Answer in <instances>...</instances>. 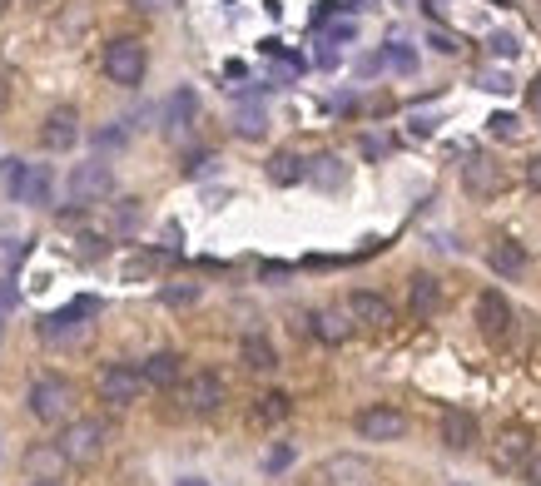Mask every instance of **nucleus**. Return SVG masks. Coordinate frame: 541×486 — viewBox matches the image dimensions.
<instances>
[{"instance_id":"obj_38","label":"nucleus","mask_w":541,"mask_h":486,"mask_svg":"<svg viewBox=\"0 0 541 486\" xmlns=\"http://www.w3.org/2000/svg\"><path fill=\"white\" fill-rule=\"evenodd\" d=\"M5 110H10V85L0 80V115H5Z\"/></svg>"},{"instance_id":"obj_1","label":"nucleus","mask_w":541,"mask_h":486,"mask_svg":"<svg viewBox=\"0 0 541 486\" xmlns=\"http://www.w3.org/2000/svg\"><path fill=\"white\" fill-rule=\"evenodd\" d=\"M105 442H110V427H105L100 417H70V422L60 427V437H55V447L65 452L70 467H90V462H100Z\"/></svg>"},{"instance_id":"obj_15","label":"nucleus","mask_w":541,"mask_h":486,"mask_svg":"<svg viewBox=\"0 0 541 486\" xmlns=\"http://www.w3.org/2000/svg\"><path fill=\"white\" fill-rule=\"evenodd\" d=\"M20 467H25L30 482H60L70 462H65V452H60L55 442H30L25 457H20Z\"/></svg>"},{"instance_id":"obj_31","label":"nucleus","mask_w":541,"mask_h":486,"mask_svg":"<svg viewBox=\"0 0 541 486\" xmlns=\"http://www.w3.org/2000/svg\"><path fill=\"white\" fill-rule=\"evenodd\" d=\"M522 472H527V482H532V486H541V447L527 457V462H522Z\"/></svg>"},{"instance_id":"obj_41","label":"nucleus","mask_w":541,"mask_h":486,"mask_svg":"<svg viewBox=\"0 0 541 486\" xmlns=\"http://www.w3.org/2000/svg\"><path fill=\"white\" fill-rule=\"evenodd\" d=\"M30 486H60V482H30Z\"/></svg>"},{"instance_id":"obj_24","label":"nucleus","mask_w":541,"mask_h":486,"mask_svg":"<svg viewBox=\"0 0 541 486\" xmlns=\"http://www.w3.org/2000/svg\"><path fill=\"white\" fill-rule=\"evenodd\" d=\"M288 412H293L288 392H264L259 407H254V422H259V427H278V422H288Z\"/></svg>"},{"instance_id":"obj_3","label":"nucleus","mask_w":541,"mask_h":486,"mask_svg":"<svg viewBox=\"0 0 541 486\" xmlns=\"http://www.w3.org/2000/svg\"><path fill=\"white\" fill-rule=\"evenodd\" d=\"M144 70H149V55H144V45H139V40L120 35V40H110V45H105V75H110V85L135 90V85H144Z\"/></svg>"},{"instance_id":"obj_43","label":"nucleus","mask_w":541,"mask_h":486,"mask_svg":"<svg viewBox=\"0 0 541 486\" xmlns=\"http://www.w3.org/2000/svg\"><path fill=\"white\" fill-rule=\"evenodd\" d=\"M25 5H45V0H25Z\"/></svg>"},{"instance_id":"obj_23","label":"nucleus","mask_w":541,"mask_h":486,"mask_svg":"<svg viewBox=\"0 0 541 486\" xmlns=\"http://www.w3.org/2000/svg\"><path fill=\"white\" fill-rule=\"evenodd\" d=\"M239 358H244L249 372H273V367H278V353H273V343L264 333H249V338L239 343Z\"/></svg>"},{"instance_id":"obj_30","label":"nucleus","mask_w":541,"mask_h":486,"mask_svg":"<svg viewBox=\"0 0 541 486\" xmlns=\"http://www.w3.org/2000/svg\"><path fill=\"white\" fill-rule=\"evenodd\" d=\"M288 462H293V447H273L269 452V472H283Z\"/></svg>"},{"instance_id":"obj_18","label":"nucleus","mask_w":541,"mask_h":486,"mask_svg":"<svg viewBox=\"0 0 541 486\" xmlns=\"http://www.w3.org/2000/svg\"><path fill=\"white\" fill-rule=\"evenodd\" d=\"M437 437H442V447H447V452H472V447H477V437H482V427H477V417H472V412L452 407V412H442Z\"/></svg>"},{"instance_id":"obj_5","label":"nucleus","mask_w":541,"mask_h":486,"mask_svg":"<svg viewBox=\"0 0 541 486\" xmlns=\"http://www.w3.org/2000/svg\"><path fill=\"white\" fill-rule=\"evenodd\" d=\"M115 194V169L105 164V159H85V164H75L70 169V199L75 204H100V199H110Z\"/></svg>"},{"instance_id":"obj_37","label":"nucleus","mask_w":541,"mask_h":486,"mask_svg":"<svg viewBox=\"0 0 541 486\" xmlns=\"http://www.w3.org/2000/svg\"><path fill=\"white\" fill-rule=\"evenodd\" d=\"M363 154L378 159V154H388V144H383V139H363Z\"/></svg>"},{"instance_id":"obj_10","label":"nucleus","mask_w":541,"mask_h":486,"mask_svg":"<svg viewBox=\"0 0 541 486\" xmlns=\"http://www.w3.org/2000/svg\"><path fill=\"white\" fill-rule=\"evenodd\" d=\"M318 482L323 486H373L378 482V467L368 457H358V452H338V457H328L318 467Z\"/></svg>"},{"instance_id":"obj_17","label":"nucleus","mask_w":541,"mask_h":486,"mask_svg":"<svg viewBox=\"0 0 541 486\" xmlns=\"http://www.w3.org/2000/svg\"><path fill=\"white\" fill-rule=\"evenodd\" d=\"M532 452H537V437H532L527 427H507V432L497 437V447H492V467H497V472H517Z\"/></svg>"},{"instance_id":"obj_20","label":"nucleus","mask_w":541,"mask_h":486,"mask_svg":"<svg viewBox=\"0 0 541 486\" xmlns=\"http://www.w3.org/2000/svg\"><path fill=\"white\" fill-rule=\"evenodd\" d=\"M487 268H492L497 278H522V273H527V248L517 239H497L487 248Z\"/></svg>"},{"instance_id":"obj_8","label":"nucleus","mask_w":541,"mask_h":486,"mask_svg":"<svg viewBox=\"0 0 541 486\" xmlns=\"http://www.w3.org/2000/svg\"><path fill=\"white\" fill-rule=\"evenodd\" d=\"M224 377L219 372H194L184 387H179V402H184V412H194V417H214L219 407H224Z\"/></svg>"},{"instance_id":"obj_29","label":"nucleus","mask_w":541,"mask_h":486,"mask_svg":"<svg viewBox=\"0 0 541 486\" xmlns=\"http://www.w3.org/2000/svg\"><path fill=\"white\" fill-rule=\"evenodd\" d=\"M388 60H393L398 70H412V65H417V55H412L407 45H393V50H388Z\"/></svg>"},{"instance_id":"obj_44","label":"nucleus","mask_w":541,"mask_h":486,"mask_svg":"<svg viewBox=\"0 0 541 486\" xmlns=\"http://www.w3.org/2000/svg\"><path fill=\"white\" fill-rule=\"evenodd\" d=\"M0 333H5V328H0Z\"/></svg>"},{"instance_id":"obj_40","label":"nucleus","mask_w":541,"mask_h":486,"mask_svg":"<svg viewBox=\"0 0 541 486\" xmlns=\"http://www.w3.org/2000/svg\"><path fill=\"white\" fill-rule=\"evenodd\" d=\"M10 5H15V0H0V15H5V10H10Z\"/></svg>"},{"instance_id":"obj_6","label":"nucleus","mask_w":541,"mask_h":486,"mask_svg":"<svg viewBox=\"0 0 541 486\" xmlns=\"http://www.w3.org/2000/svg\"><path fill=\"white\" fill-rule=\"evenodd\" d=\"M139 392H144V377H139V367L130 363H110L100 372V402L105 407H115V412H125V407H135Z\"/></svg>"},{"instance_id":"obj_19","label":"nucleus","mask_w":541,"mask_h":486,"mask_svg":"<svg viewBox=\"0 0 541 486\" xmlns=\"http://www.w3.org/2000/svg\"><path fill=\"white\" fill-rule=\"evenodd\" d=\"M407 313L417 323H427V318L442 313V283L432 273H412V283H407Z\"/></svg>"},{"instance_id":"obj_32","label":"nucleus","mask_w":541,"mask_h":486,"mask_svg":"<svg viewBox=\"0 0 541 486\" xmlns=\"http://www.w3.org/2000/svg\"><path fill=\"white\" fill-rule=\"evenodd\" d=\"M492 55H517V35H492Z\"/></svg>"},{"instance_id":"obj_35","label":"nucleus","mask_w":541,"mask_h":486,"mask_svg":"<svg viewBox=\"0 0 541 486\" xmlns=\"http://www.w3.org/2000/svg\"><path fill=\"white\" fill-rule=\"evenodd\" d=\"M482 90H497L502 95V90H512V80L507 75H482Z\"/></svg>"},{"instance_id":"obj_21","label":"nucleus","mask_w":541,"mask_h":486,"mask_svg":"<svg viewBox=\"0 0 541 486\" xmlns=\"http://www.w3.org/2000/svg\"><path fill=\"white\" fill-rule=\"evenodd\" d=\"M179 372H184V358L179 353H149L144 363H139V377H144V387H179Z\"/></svg>"},{"instance_id":"obj_39","label":"nucleus","mask_w":541,"mask_h":486,"mask_svg":"<svg viewBox=\"0 0 541 486\" xmlns=\"http://www.w3.org/2000/svg\"><path fill=\"white\" fill-rule=\"evenodd\" d=\"M179 486H204V482H199V477H184V482H179Z\"/></svg>"},{"instance_id":"obj_13","label":"nucleus","mask_w":541,"mask_h":486,"mask_svg":"<svg viewBox=\"0 0 541 486\" xmlns=\"http://www.w3.org/2000/svg\"><path fill=\"white\" fill-rule=\"evenodd\" d=\"M462 184H467V194H472V199H497V194H502V184H507V174H502V164H497V159L472 154V159L462 164Z\"/></svg>"},{"instance_id":"obj_7","label":"nucleus","mask_w":541,"mask_h":486,"mask_svg":"<svg viewBox=\"0 0 541 486\" xmlns=\"http://www.w3.org/2000/svg\"><path fill=\"white\" fill-rule=\"evenodd\" d=\"M353 427H358L363 442H403L407 437V417L398 412V407H388V402L363 407V412L353 417Z\"/></svg>"},{"instance_id":"obj_34","label":"nucleus","mask_w":541,"mask_h":486,"mask_svg":"<svg viewBox=\"0 0 541 486\" xmlns=\"http://www.w3.org/2000/svg\"><path fill=\"white\" fill-rule=\"evenodd\" d=\"M527 105H532V115L541 120V75L532 80V85H527Z\"/></svg>"},{"instance_id":"obj_11","label":"nucleus","mask_w":541,"mask_h":486,"mask_svg":"<svg viewBox=\"0 0 541 486\" xmlns=\"http://www.w3.org/2000/svg\"><path fill=\"white\" fill-rule=\"evenodd\" d=\"M512 323H517V313H512L507 293H497V288H482V293H477V328H482L492 343H502V338L512 333Z\"/></svg>"},{"instance_id":"obj_36","label":"nucleus","mask_w":541,"mask_h":486,"mask_svg":"<svg viewBox=\"0 0 541 486\" xmlns=\"http://www.w3.org/2000/svg\"><path fill=\"white\" fill-rule=\"evenodd\" d=\"M164 303H194V288H164Z\"/></svg>"},{"instance_id":"obj_12","label":"nucleus","mask_w":541,"mask_h":486,"mask_svg":"<svg viewBox=\"0 0 541 486\" xmlns=\"http://www.w3.org/2000/svg\"><path fill=\"white\" fill-rule=\"evenodd\" d=\"M40 144H45L50 154L75 149V144H80V115H75L70 105H55V110L40 120Z\"/></svg>"},{"instance_id":"obj_14","label":"nucleus","mask_w":541,"mask_h":486,"mask_svg":"<svg viewBox=\"0 0 541 486\" xmlns=\"http://www.w3.org/2000/svg\"><path fill=\"white\" fill-rule=\"evenodd\" d=\"M95 313V303H75V308H65V313H50V318H40V343H75V338H85V328L90 323H80V318H90Z\"/></svg>"},{"instance_id":"obj_25","label":"nucleus","mask_w":541,"mask_h":486,"mask_svg":"<svg viewBox=\"0 0 541 486\" xmlns=\"http://www.w3.org/2000/svg\"><path fill=\"white\" fill-rule=\"evenodd\" d=\"M303 174H308V164H303L298 154H273V159H269V179H273V184H298Z\"/></svg>"},{"instance_id":"obj_4","label":"nucleus","mask_w":541,"mask_h":486,"mask_svg":"<svg viewBox=\"0 0 541 486\" xmlns=\"http://www.w3.org/2000/svg\"><path fill=\"white\" fill-rule=\"evenodd\" d=\"M5 189H10V199H20V204H30V209H45L50 194H55V179H50L45 164H20V159H10Z\"/></svg>"},{"instance_id":"obj_42","label":"nucleus","mask_w":541,"mask_h":486,"mask_svg":"<svg viewBox=\"0 0 541 486\" xmlns=\"http://www.w3.org/2000/svg\"><path fill=\"white\" fill-rule=\"evenodd\" d=\"M492 5H512V0H492Z\"/></svg>"},{"instance_id":"obj_2","label":"nucleus","mask_w":541,"mask_h":486,"mask_svg":"<svg viewBox=\"0 0 541 486\" xmlns=\"http://www.w3.org/2000/svg\"><path fill=\"white\" fill-rule=\"evenodd\" d=\"M30 417L35 422H45V427H55V422H65L70 417V407H75V387L60 377V372H45V377H35L30 382Z\"/></svg>"},{"instance_id":"obj_22","label":"nucleus","mask_w":541,"mask_h":486,"mask_svg":"<svg viewBox=\"0 0 541 486\" xmlns=\"http://www.w3.org/2000/svg\"><path fill=\"white\" fill-rule=\"evenodd\" d=\"M194 115H199V95H194L189 85L174 90L169 105H164V134H184V129L194 124Z\"/></svg>"},{"instance_id":"obj_26","label":"nucleus","mask_w":541,"mask_h":486,"mask_svg":"<svg viewBox=\"0 0 541 486\" xmlns=\"http://www.w3.org/2000/svg\"><path fill=\"white\" fill-rule=\"evenodd\" d=\"M308 174H313L318 184H328V189H333V184H343V164H338L333 154H323V159H313V169H308Z\"/></svg>"},{"instance_id":"obj_9","label":"nucleus","mask_w":541,"mask_h":486,"mask_svg":"<svg viewBox=\"0 0 541 486\" xmlns=\"http://www.w3.org/2000/svg\"><path fill=\"white\" fill-rule=\"evenodd\" d=\"M348 318H353V328H368V333H388L393 323H398V313H393V303L383 298V293H368V288H358L348 303Z\"/></svg>"},{"instance_id":"obj_33","label":"nucleus","mask_w":541,"mask_h":486,"mask_svg":"<svg viewBox=\"0 0 541 486\" xmlns=\"http://www.w3.org/2000/svg\"><path fill=\"white\" fill-rule=\"evenodd\" d=\"M527 184H532V189L541 194V154H532V159H527Z\"/></svg>"},{"instance_id":"obj_16","label":"nucleus","mask_w":541,"mask_h":486,"mask_svg":"<svg viewBox=\"0 0 541 486\" xmlns=\"http://www.w3.org/2000/svg\"><path fill=\"white\" fill-rule=\"evenodd\" d=\"M308 333H313L323 348H343L358 328H353L348 308H318V313H308Z\"/></svg>"},{"instance_id":"obj_27","label":"nucleus","mask_w":541,"mask_h":486,"mask_svg":"<svg viewBox=\"0 0 541 486\" xmlns=\"http://www.w3.org/2000/svg\"><path fill=\"white\" fill-rule=\"evenodd\" d=\"M244 139H259L264 129H269V120H264V110H239V124H234Z\"/></svg>"},{"instance_id":"obj_28","label":"nucleus","mask_w":541,"mask_h":486,"mask_svg":"<svg viewBox=\"0 0 541 486\" xmlns=\"http://www.w3.org/2000/svg\"><path fill=\"white\" fill-rule=\"evenodd\" d=\"M487 129H492L497 139H517V134H522V120H517V115H492Z\"/></svg>"}]
</instances>
